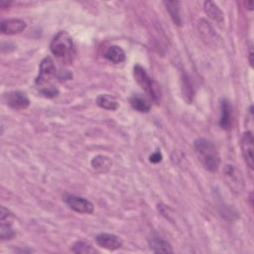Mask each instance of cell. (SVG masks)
<instances>
[{
    "label": "cell",
    "instance_id": "obj_1",
    "mask_svg": "<svg viewBox=\"0 0 254 254\" xmlns=\"http://www.w3.org/2000/svg\"><path fill=\"white\" fill-rule=\"evenodd\" d=\"M193 147L204 169L211 173L216 172L220 165V157L214 144L208 139L198 138L194 141Z\"/></svg>",
    "mask_w": 254,
    "mask_h": 254
},
{
    "label": "cell",
    "instance_id": "obj_2",
    "mask_svg": "<svg viewBox=\"0 0 254 254\" xmlns=\"http://www.w3.org/2000/svg\"><path fill=\"white\" fill-rule=\"evenodd\" d=\"M50 50L54 56L62 60H70L74 56V45L65 31H60L52 40Z\"/></svg>",
    "mask_w": 254,
    "mask_h": 254
},
{
    "label": "cell",
    "instance_id": "obj_3",
    "mask_svg": "<svg viewBox=\"0 0 254 254\" xmlns=\"http://www.w3.org/2000/svg\"><path fill=\"white\" fill-rule=\"evenodd\" d=\"M133 74L137 83L144 89V91L155 101L159 102L161 97V92L159 85L149 76L147 71L139 64H136L133 68Z\"/></svg>",
    "mask_w": 254,
    "mask_h": 254
},
{
    "label": "cell",
    "instance_id": "obj_4",
    "mask_svg": "<svg viewBox=\"0 0 254 254\" xmlns=\"http://www.w3.org/2000/svg\"><path fill=\"white\" fill-rule=\"evenodd\" d=\"M56 75V66L53 59L51 57H46L43 59V61L40 64L39 67V73L38 76L36 77V85L40 88L41 90L48 86L51 82V79Z\"/></svg>",
    "mask_w": 254,
    "mask_h": 254
},
{
    "label": "cell",
    "instance_id": "obj_5",
    "mask_svg": "<svg viewBox=\"0 0 254 254\" xmlns=\"http://www.w3.org/2000/svg\"><path fill=\"white\" fill-rule=\"evenodd\" d=\"M14 221L13 213L6 208L1 206L0 208V237L2 240H9L15 236V231L12 227Z\"/></svg>",
    "mask_w": 254,
    "mask_h": 254
},
{
    "label": "cell",
    "instance_id": "obj_6",
    "mask_svg": "<svg viewBox=\"0 0 254 254\" xmlns=\"http://www.w3.org/2000/svg\"><path fill=\"white\" fill-rule=\"evenodd\" d=\"M64 202L69 208L78 213H92L94 210L93 203L82 196L68 194L64 196Z\"/></svg>",
    "mask_w": 254,
    "mask_h": 254
},
{
    "label": "cell",
    "instance_id": "obj_7",
    "mask_svg": "<svg viewBox=\"0 0 254 254\" xmlns=\"http://www.w3.org/2000/svg\"><path fill=\"white\" fill-rule=\"evenodd\" d=\"M4 99L8 106L16 110L26 109L30 105L28 96L22 91H10L4 95Z\"/></svg>",
    "mask_w": 254,
    "mask_h": 254
},
{
    "label": "cell",
    "instance_id": "obj_8",
    "mask_svg": "<svg viewBox=\"0 0 254 254\" xmlns=\"http://www.w3.org/2000/svg\"><path fill=\"white\" fill-rule=\"evenodd\" d=\"M241 150L244 160L247 166L253 170L254 168V157H253V135L251 131L243 133L241 138Z\"/></svg>",
    "mask_w": 254,
    "mask_h": 254
},
{
    "label": "cell",
    "instance_id": "obj_9",
    "mask_svg": "<svg viewBox=\"0 0 254 254\" xmlns=\"http://www.w3.org/2000/svg\"><path fill=\"white\" fill-rule=\"evenodd\" d=\"M224 178L227 185L229 186L230 189L233 190V191L238 192L241 190L243 187L242 176L234 166L227 165L224 168Z\"/></svg>",
    "mask_w": 254,
    "mask_h": 254
},
{
    "label": "cell",
    "instance_id": "obj_10",
    "mask_svg": "<svg viewBox=\"0 0 254 254\" xmlns=\"http://www.w3.org/2000/svg\"><path fill=\"white\" fill-rule=\"evenodd\" d=\"M95 241L97 245L101 248L114 251L122 246V240L120 237L110 234V233H100L95 237Z\"/></svg>",
    "mask_w": 254,
    "mask_h": 254
},
{
    "label": "cell",
    "instance_id": "obj_11",
    "mask_svg": "<svg viewBox=\"0 0 254 254\" xmlns=\"http://www.w3.org/2000/svg\"><path fill=\"white\" fill-rule=\"evenodd\" d=\"M26 23L21 19H6L1 22L0 30L4 35H15L26 29Z\"/></svg>",
    "mask_w": 254,
    "mask_h": 254
},
{
    "label": "cell",
    "instance_id": "obj_12",
    "mask_svg": "<svg viewBox=\"0 0 254 254\" xmlns=\"http://www.w3.org/2000/svg\"><path fill=\"white\" fill-rule=\"evenodd\" d=\"M148 243L150 249L155 253H173V248L171 244L159 235H151L148 239Z\"/></svg>",
    "mask_w": 254,
    "mask_h": 254
},
{
    "label": "cell",
    "instance_id": "obj_13",
    "mask_svg": "<svg viewBox=\"0 0 254 254\" xmlns=\"http://www.w3.org/2000/svg\"><path fill=\"white\" fill-rule=\"evenodd\" d=\"M231 120H232L231 106L229 101L226 98H224L221 101V113H220V119H219V126L224 130H229L231 128Z\"/></svg>",
    "mask_w": 254,
    "mask_h": 254
},
{
    "label": "cell",
    "instance_id": "obj_14",
    "mask_svg": "<svg viewBox=\"0 0 254 254\" xmlns=\"http://www.w3.org/2000/svg\"><path fill=\"white\" fill-rule=\"evenodd\" d=\"M203 9L205 14L213 21L217 23L223 22V13L215 2H212V1L203 2Z\"/></svg>",
    "mask_w": 254,
    "mask_h": 254
},
{
    "label": "cell",
    "instance_id": "obj_15",
    "mask_svg": "<svg viewBox=\"0 0 254 254\" xmlns=\"http://www.w3.org/2000/svg\"><path fill=\"white\" fill-rule=\"evenodd\" d=\"M105 59H107L109 62L113 64H121L125 62L126 55L122 48L119 46H111L107 49V51L104 54Z\"/></svg>",
    "mask_w": 254,
    "mask_h": 254
},
{
    "label": "cell",
    "instance_id": "obj_16",
    "mask_svg": "<svg viewBox=\"0 0 254 254\" xmlns=\"http://www.w3.org/2000/svg\"><path fill=\"white\" fill-rule=\"evenodd\" d=\"M163 4L166 6L170 17L174 24L177 26L182 25V18H181V2L179 1H165Z\"/></svg>",
    "mask_w": 254,
    "mask_h": 254
},
{
    "label": "cell",
    "instance_id": "obj_17",
    "mask_svg": "<svg viewBox=\"0 0 254 254\" xmlns=\"http://www.w3.org/2000/svg\"><path fill=\"white\" fill-rule=\"evenodd\" d=\"M96 104L106 110H116L118 108V102L110 94H99L96 98Z\"/></svg>",
    "mask_w": 254,
    "mask_h": 254
},
{
    "label": "cell",
    "instance_id": "obj_18",
    "mask_svg": "<svg viewBox=\"0 0 254 254\" xmlns=\"http://www.w3.org/2000/svg\"><path fill=\"white\" fill-rule=\"evenodd\" d=\"M129 102H130V105L132 106V108L139 112L147 113L150 111L151 106H150L149 102L144 97H142L140 95L131 96L129 99Z\"/></svg>",
    "mask_w": 254,
    "mask_h": 254
},
{
    "label": "cell",
    "instance_id": "obj_19",
    "mask_svg": "<svg viewBox=\"0 0 254 254\" xmlns=\"http://www.w3.org/2000/svg\"><path fill=\"white\" fill-rule=\"evenodd\" d=\"M91 166L93 167L94 170L100 172V173H105L107 172L110 167H111V161L108 157L103 156V155H98L94 157L91 161Z\"/></svg>",
    "mask_w": 254,
    "mask_h": 254
},
{
    "label": "cell",
    "instance_id": "obj_20",
    "mask_svg": "<svg viewBox=\"0 0 254 254\" xmlns=\"http://www.w3.org/2000/svg\"><path fill=\"white\" fill-rule=\"evenodd\" d=\"M71 251L73 253H95L96 250L91 246V244L85 242V241H76L71 248Z\"/></svg>",
    "mask_w": 254,
    "mask_h": 254
},
{
    "label": "cell",
    "instance_id": "obj_21",
    "mask_svg": "<svg viewBox=\"0 0 254 254\" xmlns=\"http://www.w3.org/2000/svg\"><path fill=\"white\" fill-rule=\"evenodd\" d=\"M42 94H44L45 96L47 97H54V96H57L58 93H59V90L55 87V86H50V87H47L43 90H41Z\"/></svg>",
    "mask_w": 254,
    "mask_h": 254
},
{
    "label": "cell",
    "instance_id": "obj_22",
    "mask_svg": "<svg viewBox=\"0 0 254 254\" xmlns=\"http://www.w3.org/2000/svg\"><path fill=\"white\" fill-rule=\"evenodd\" d=\"M161 161H162V154H161L159 151L153 153V154L150 156V162H152V163H154V164L159 163V162H161Z\"/></svg>",
    "mask_w": 254,
    "mask_h": 254
},
{
    "label": "cell",
    "instance_id": "obj_23",
    "mask_svg": "<svg viewBox=\"0 0 254 254\" xmlns=\"http://www.w3.org/2000/svg\"><path fill=\"white\" fill-rule=\"evenodd\" d=\"M252 58H253V52H252V49L250 48V50H249V63H250V64H251V66L253 65V60H252Z\"/></svg>",
    "mask_w": 254,
    "mask_h": 254
},
{
    "label": "cell",
    "instance_id": "obj_24",
    "mask_svg": "<svg viewBox=\"0 0 254 254\" xmlns=\"http://www.w3.org/2000/svg\"><path fill=\"white\" fill-rule=\"evenodd\" d=\"M9 6L10 5V2H4V1H0V6L2 7V8H4L5 6Z\"/></svg>",
    "mask_w": 254,
    "mask_h": 254
},
{
    "label": "cell",
    "instance_id": "obj_25",
    "mask_svg": "<svg viewBox=\"0 0 254 254\" xmlns=\"http://www.w3.org/2000/svg\"><path fill=\"white\" fill-rule=\"evenodd\" d=\"M247 4L249 5V10H252V5H253V2H252V1H249V2H247Z\"/></svg>",
    "mask_w": 254,
    "mask_h": 254
}]
</instances>
